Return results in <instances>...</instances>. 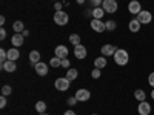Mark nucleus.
I'll return each mask as SVG.
<instances>
[{"label":"nucleus","instance_id":"473e14b6","mask_svg":"<svg viewBox=\"0 0 154 115\" xmlns=\"http://www.w3.org/2000/svg\"><path fill=\"white\" fill-rule=\"evenodd\" d=\"M75 103H77V98H75V97H69V98H68V105H69V106H74Z\"/></svg>","mask_w":154,"mask_h":115},{"label":"nucleus","instance_id":"4468645a","mask_svg":"<svg viewBox=\"0 0 154 115\" xmlns=\"http://www.w3.org/2000/svg\"><path fill=\"white\" fill-rule=\"evenodd\" d=\"M34 71L38 74V75H46L48 74V65L43 61H38L37 65H34Z\"/></svg>","mask_w":154,"mask_h":115},{"label":"nucleus","instance_id":"0eeeda50","mask_svg":"<svg viewBox=\"0 0 154 115\" xmlns=\"http://www.w3.org/2000/svg\"><path fill=\"white\" fill-rule=\"evenodd\" d=\"M86 54H88V51H86V48L80 43V45H77L75 48H74V55H75V58H79V60H83L85 57H86Z\"/></svg>","mask_w":154,"mask_h":115},{"label":"nucleus","instance_id":"6ab92c4d","mask_svg":"<svg viewBox=\"0 0 154 115\" xmlns=\"http://www.w3.org/2000/svg\"><path fill=\"white\" fill-rule=\"evenodd\" d=\"M106 66V58L102 55V57H97L96 60H94V68H97V69H103Z\"/></svg>","mask_w":154,"mask_h":115},{"label":"nucleus","instance_id":"5701e85b","mask_svg":"<svg viewBox=\"0 0 154 115\" xmlns=\"http://www.w3.org/2000/svg\"><path fill=\"white\" fill-rule=\"evenodd\" d=\"M35 111L38 114L46 112V103H45V101H37V103H35Z\"/></svg>","mask_w":154,"mask_h":115},{"label":"nucleus","instance_id":"f704fd0d","mask_svg":"<svg viewBox=\"0 0 154 115\" xmlns=\"http://www.w3.org/2000/svg\"><path fill=\"white\" fill-rule=\"evenodd\" d=\"M0 38H2V40H5V38H6V31L3 28L0 29Z\"/></svg>","mask_w":154,"mask_h":115},{"label":"nucleus","instance_id":"6e6552de","mask_svg":"<svg viewBox=\"0 0 154 115\" xmlns=\"http://www.w3.org/2000/svg\"><path fill=\"white\" fill-rule=\"evenodd\" d=\"M128 11L131 12V14L137 16L140 11H142V5H140V2H137V0H131L130 3H128Z\"/></svg>","mask_w":154,"mask_h":115},{"label":"nucleus","instance_id":"7c9ffc66","mask_svg":"<svg viewBox=\"0 0 154 115\" xmlns=\"http://www.w3.org/2000/svg\"><path fill=\"white\" fill-rule=\"evenodd\" d=\"M62 68L69 69V60L68 58H62Z\"/></svg>","mask_w":154,"mask_h":115},{"label":"nucleus","instance_id":"c03bdc74","mask_svg":"<svg viewBox=\"0 0 154 115\" xmlns=\"http://www.w3.org/2000/svg\"><path fill=\"white\" fill-rule=\"evenodd\" d=\"M93 115H97V114H93Z\"/></svg>","mask_w":154,"mask_h":115},{"label":"nucleus","instance_id":"37998d69","mask_svg":"<svg viewBox=\"0 0 154 115\" xmlns=\"http://www.w3.org/2000/svg\"><path fill=\"white\" fill-rule=\"evenodd\" d=\"M38 115H48V114H46V112H43V114H38Z\"/></svg>","mask_w":154,"mask_h":115},{"label":"nucleus","instance_id":"2eb2a0df","mask_svg":"<svg viewBox=\"0 0 154 115\" xmlns=\"http://www.w3.org/2000/svg\"><path fill=\"white\" fill-rule=\"evenodd\" d=\"M2 69L6 71V72H14L17 69V65H16V61H12V60H6L2 65Z\"/></svg>","mask_w":154,"mask_h":115},{"label":"nucleus","instance_id":"39448f33","mask_svg":"<svg viewBox=\"0 0 154 115\" xmlns=\"http://www.w3.org/2000/svg\"><path fill=\"white\" fill-rule=\"evenodd\" d=\"M89 25H91V29H93V31H96V32H99V34H102V32H105V31H106L105 22H102V20L93 19Z\"/></svg>","mask_w":154,"mask_h":115},{"label":"nucleus","instance_id":"f03ea898","mask_svg":"<svg viewBox=\"0 0 154 115\" xmlns=\"http://www.w3.org/2000/svg\"><path fill=\"white\" fill-rule=\"evenodd\" d=\"M69 17L65 11H56V14H54V22L59 25V26H65V25L68 23Z\"/></svg>","mask_w":154,"mask_h":115},{"label":"nucleus","instance_id":"e433bc0d","mask_svg":"<svg viewBox=\"0 0 154 115\" xmlns=\"http://www.w3.org/2000/svg\"><path fill=\"white\" fill-rule=\"evenodd\" d=\"M54 8H56L57 11H62V3H59V2H56V5H54Z\"/></svg>","mask_w":154,"mask_h":115},{"label":"nucleus","instance_id":"58836bf2","mask_svg":"<svg viewBox=\"0 0 154 115\" xmlns=\"http://www.w3.org/2000/svg\"><path fill=\"white\" fill-rule=\"evenodd\" d=\"M22 34H23V37H28V35H29V31H28V29H25Z\"/></svg>","mask_w":154,"mask_h":115},{"label":"nucleus","instance_id":"a878e982","mask_svg":"<svg viewBox=\"0 0 154 115\" xmlns=\"http://www.w3.org/2000/svg\"><path fill=\"white\" fill-rule=\"evenodd\" d=\"M49 65L53 66V68H59V66H62V58H59V57H53L49 60Z\"/></svg>","mask_w":154,"mask_h":115},{"label":"nucleus","instance_id":"f3484780","mask_svg":"<svg viewBox=\"0 0 154 115\" xmlns=\"http://www.w3.org/2000/svg\"><path fill=\"white\" fill-rule=\"evenodd\" d=\"M19 57H20V52H19V49H17V48H11V49H8V60L16 61Z\"/></svg>","mask_w":154,"mask_h":115},{"label":"nucleus","instance_id":"f8f14e48","mask_svg":"<svg viewBox=\"0 0 154 115\" xmlns=\"http://www.w3.org/2000/svg\"><path fill=\"white\" fill-rule=\"evenodd\" d=\"M100 51H102V55H103V57H109V55H114L116 54L117 48L112 46V45H103Z\"/></svg>","mask_w":154,"mask_h":115},{"label":"nucleus","instance_id":"20e7f679","mask_svg":"<svg viewBox=\"0 0 154 115\" xmlns=\"http://www.w3.org/2000/svg\"><path fill=\"white\" fill-rule=\"evenodd\" d=\"M136 19L140 22V25H148V23H151V20H152V14L149 11H145V9H142L139 12V14L136 16Z\"/></svg>","mask_w":154,"mask_h":115},{"label":"nucleus","instance_id":"a19ab883","mask_svg":"<svg viewBox=\"0 0 154 115\" xmlns=\"http://www.w3.org/2000/svg\"><path fill=\"white\" fill-rule=\"evenodd\" d=\"M83 2H85V0H77V3H79V5H82Z\"/></svg>","mask_w":154,"mask_h":115},{"label":"nucleus","instance_id":"cd10ccee","mask_svg":"<svg viewBox=\"0 0 154 115\" xmlns=\"http://www.w3.org/2000/svg\"><path fill=\"white\" fill-rule=\"evenodd\" d=\"M8 60V51H5V49H0V61H2V65Z\"/></svg>","mask_w":154,"mask_h":115},{"label":"nucleus","instance_id":"9b49d317","mask_svg":"<svg viewBox=\"0 0 154 115\" xmlns=\"http://www.w3.org/2000/svg\"><path fill=\"white\" fill-rule=\"evenodd\" d=\"M56 57H59V58H66L68 57V54H69V51H68V48L66 46H63V45H59V46H56Z\"/></svg>","mask_w":154,"mask_h":115},{"label":"nucleus","instance_id":"423d86ee","mask_svg":"<svg viewBox=\"0 0 154 115\" xmlns=\"http://www.w3.org/2000/svg\"><path fill=\"white\" fill-rule=\"evenodd\" d=\"M69 80L66 78V77H63V78H57L56 80V83H54V86H56V89L57 91H68V87H69Z\"/></svg>","mask_w":154,"mask_h":115},{"label":"nucleus","instance_id":"ea45409f","mask_svg":"<svg viewBox=\"0 0 154 115\" xmlns=\"http://www.w3.org/2000/svg\"><path fill=\"white\" fill-rule=\"evenodd\" d=\"M5 22H6V20H5V17L2 16V17H0V25H5Z\"/></svg>","mask_w":154,"mask_h":115},{"label":"nucleus","instance_id":"f257e3e1","mask_svg":"<svg viewBox=\"0 0 154 115\" xmlns=\"http://www.w3.org/2000/svg\"><path fill=\"white\" fill-rule=\"evenodd\" d=\"M112 57H114V61L117 63L119 66H125V65H128V61H130V55H128V52L125 49H117Z\"/></svg>","mask_w":154,"mask_h":115},{"label":"nucleus","instance_id":"aec40b11","mask_svg":"<svg viewBox=\"0 0 154 115\" xmlns=\"http://www.w3.org/2000/svg\"><path fill=\"white\" fill-rule=\"evenodd\" d=\"M29 61L32 65H37V63L40 61V52H38V51H31L29 52Z\"/></svg>","mask_w":154,"mask_h":115},{"label":"nucleus","instance_id":"9d476101","mask_svg":"<svg viewBox=\"0 0 154 115\" xmlns=\"http://www.w3.org/2000/svg\"><path fill=\"white\" fill-rule=\"evenodd\" d=\"M137 111H139L140 115H149V112H151V105L148 103V101H140Z\"/></svg>","mask_w":154,"mask_h":115},{"label":"nucleus","instance_id":"72a5a7b5","mask_svg":"<svg viewBox=\"0 0 154 115\" xmlns=\"http://www.w3.org/2000/svg\"><path fill=\"white\" fill-rule=\"evenodd\" d=\"M148 83L154 87V72H151V74H149V77H148Z\"/></svg>","mask_w":154,"mask_h":115},{"label":"nucleus","instance_id":"1a4fd4ad","mask_svg":"<svg viewBox=\"0 0 154 115\" xmlns=\"http://www.w3.org/2000/svg\"><path fill=\"white\" fill-rule=\"evenodd\" d=\"M74 97L77 98V101H88L89 97H91V92H89L88 89H79Z\"/></svg>","mask_w":154,"mask_h":115},{"label":"nucleus","instance_id":"c85d7f7f","mask_svg":"<svg viewBox=\"0 0 154 115\" xmlns=\"http://www.w3.org/2000/svg\"><path fill=\"white\" fill-rule=\"evenodd\" d=\"M11 92H12V87H11V86H3V87H2V95L6 97V95H9Z\"/></svg>","mask_w":154,"mask_h":115},{"label":"nucleus","instance_id":"bb28decb","mask_svg":"<svg viewBox=\"0 0 154 115\" xmlns=\"http://www.w3.org/2000/svg\"><path fill=\"white\" fill-rule=\"evenodd\" d=\"M105 26H106L108 31H114L116 28H117V23H116L114 20H108V22L105 23Z\"/></svg>","mask_w":154,"mask_h":115},{"label":"nucleus","instance_id":"393cba45","mask_svg":"<svg viewBox=\"0 0 154 115\" xmlns=\"http://www.w3.org/2000/svg\"><path fill=\"white\" fill-rule=\"evenodd\" d=\"M69 42H71L74 46L80 45V35H79V34H71V35H69Z\"/></svg>","mask_w":154,"mask_h":115},{"label":"nucleus","instance_id":"a211bd4d","mask_svg":"<svg viewBox=\"0 0 154 115\" xmlns=\"http://www.w3.org/2000/svg\"><path fill=\"white\" fill-rule=\"evenodd\" d=\"M91 14H93V17H94V19H97V20H102V17L105 16V9H103V8H100V6H96V8L93 9V12H91Z\"/></svg>","mask_w":154,"mask_h":115},{"label":"nucleus","instance_id":"412c9836","mask_svg":"<svg viewBox=\"0 0 154 115\" xmlns=\"http://www.w3.org/2000/svg\"><path fill=\"white\" fill-rule=\"evenodd\" d=\"M12 29H14L17 34H22V32L25 31V25H23V22H20V20L14 22V25H12Z\"/></svg>","mask_w":154,"mask_h":115},{"label":"nucleus","instance_id":"dca6fc26","mask_svg":"<svg viewBox=\"0 0 154 115\" xmlns=\"http://www.w3.org/2000/svg\"><path fill=\"white\" fill-rule=\"evenodd\" d=\"M128 29L131 32H139L140 31V22L137 19H133L130 23H128Z\"/></svg>","mask_w":154,"mask_h":115},{"label":"nucleus","instance_id":"79ce46f5","mask_svg":"<svg viewBox=\"0 0 154 115\" xmlns=\"http://www.w3.org/2000/svg\"><path fill=\"white\" fill-rule=\"evenodd\" d=\"M151 98L154 100V87H152V92H151Z\"/></svg>","mask_w":154,"mask_h":115},{"label":"nucleus","instance_id":"4be33fe9","mask_svg":"<svg viewBox=\"0 0 154 115\" xmlns=\"http://www.w3.org/2000/svg\"><path fill=\"white\" fill-rule=\"evenodd\" d=\"M134 97H136V100H139V101H146V100H145V98H146V94H145L143 89H137V91L134 92Z\"/></svg>","mask_w":154,"mask_h":115},{"label":"nucleus","instance_id":"c9c22d12","mask_svg":"<svg viewBox=\"0 0 154 115\" xmlns=\"http://www.w3.org/2000/svg\"><path fill=\"white\" fill-rule=\"evenodd\" d=\"M91 3H93L94 6H99V5L103 3V0H91Z\"/></svg>","mask_w":154,"mask_h":115},{"label":"nucleus","instance_id":"ddd939ff","mask_svg":"<svg viewBox=\"0 0 154 115\" xmlns=\"http://www.w3.org/2000/svg\"><path fill=\"white\" fill-rule=\"evenodd\" d=\"M23 42H25L23 34H14V35L11 37V43H12V46H14V48H20L23 45Z\"/></svg>","mask_w":154,"mask_h":115},{"label":"nucleus","instance_id":"a18cd8bd","mask_svg":"<svg viewBox=\"0 0 154 115\" xmlns=\"http://www.w3.org/2000/svg\"><path fill=\"white\" fill-rule=\"evenodd\" d=\"M56 2H57V0H56Z\"/></svg>","mask_w":154,"mask_h":115},{"label":"nucleus","instance_id":"4c0bfd02","mask_svg":"<svg viewBox=\"0 0 154 115\" xmlns=\"http://www.w3.org/2000/svg\"><path fill=\"white\" fill-rule=\"evenodd\" d=\"M63 115H75V112H74V111H66Z\"/></svg>","mask_w":154,"mask_h":115},{"label":"nucleus","instance_id":"2f4dec72","mask_svg":"<svg viewBox=\"0 0 154 115\" xmlns=\"http://www.w3.org/2000/svg\"><path fill=\"white\" fill-rule=\"evenodd\" d=\"M5 106H6V97L2 95L0 97V108H5Z\"/></svg>","mask_w":154,"mask_h":115},{"label":"nucleus","instance_id":"b1692460","mask_svg":"<svg viewBox=\"0 0 154 115\" xmlns=\"http://www.w3.org/2000/svg\"><path fill=\"white\" fill-rule=\"evenodd\" d=\"M66 78L69 80V81H72V80H75L77 78V69H68L66 71Z\"/></svg>","mask_w":154,"mask_h":115},{"label":"nucleus","instance_id":"c756f323","mask_svg":"<svg viewBox=\"0 0 154 115\" xmlns=\"http://www.w3.org/2000/svg\"><path fill=\"white\" fill-rule=\"evenodd\" d=\"M91 77H93V78H99V77H100V69L94 68V71H91Z\"/></svg>","mask_w":154,"mask_h":115},{"label":"nucleus","instance_id":"7ed1b4c3","mask_svg":"<svg viewBox=\"0 0 154 115\" xmlns=\"http://www.w3.org/2000/svg\"><path fill=\"white\" fill-rule=\"evenodd\" d=\"M102 8L105 9V12L108 14H114L116 11H117V0H103V3H102Z\"/></svg>","mask_w":154,"mask_h":115}]
</instances>
